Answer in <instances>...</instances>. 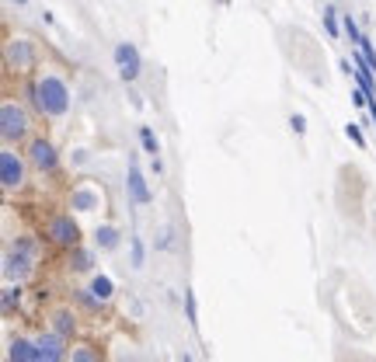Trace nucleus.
Returning <instances> with one entry per match:
<instances>
[{
    "label": "nucleus",
    "instance_id": "obj_1",
    "mask_svg": "<svg viewBox=\"0 0 376 362\" xmlns=\"http://www.w3.org/2000/svg\"><path fill=\"white\" fill-rule=\"evenodd\" d=\"M35 101H39V108L46 112V115H63L67 108H70V90L67 84L60 81V77H53V74H46L42 81H39V88H35Z\"/></svg>",
    "mask_w": 376,
    "mask_h": 362
},
{
    "label": "nucleus",
    "instance_id": "obj_2",
    "mask_svg": "<svg viewBox=\"0 0 376 362\" xmlns=\"http://www.w3.org/2000/svg\"><path fill=\"white\" fill-rule=\"evenodd\" d=\"M0 181H4V188H21L25 185V164L11 147L0 150Z\"/></svg>",
    "mask_w": 376,
    "mask_h": 362
},
{
    "label": "nucleus",
    "instance_id": "obj_3",
    "mask_svg": "<svg viewBox=\"0 0 376 362\" xmlns=\"http://www.w3.org/2000/svg\"><path fill=\"white\" fill-rule=\"evenodd\" d=\"M67 359V349H63V338L56 331H46L35 338V362H63Z\"/></svg>",
    "mask_w": 376,
    "mask_h": 362
},
{
    "label": "nucleus",
    "instance_id": "obj_4",
    "mask_svg": "<svg viewBox=\"0 0 376 362\" xmlns=\"http://www.w3.org/2000/svg\"><path fill=\"white\" fill-rule=\"evenodd\" d=\"M0 119H4V140H7V143H11V140H21V136L28 133V119H25V112H21L14 101H4Z\"/></svg>",
    "mask_w": 376,
    "mask_h": 362
},
{
    "label": "nucleus",
    "instance_id": "obj_5",
    "mask_svg": "<svg viewBox=\"0 0 376 362\" xmlns=\"http://www.w3.org/2000/svg\"><path fill=\"white\" fill-rule=\"evenodd\" d=\"M49 237H53V244H60V248H77L81 230H77L74 216H56V220L49 223Z\"/></svg>",
    "mask_w": 376,
    "mask_h": 362
},
{
    "label": "nucleus",
    "instance_id": "obj_6",
    "mask_svg": "<svg viewBox=\"0 0 376 362\" xmlns=\"http://www.w3.org/2000/svg\"><path fill=\"white\" fill-rule=\"evenodd\" d=\"M115 63H119L122 81H136L140 77V53H136L133 42H119L115 46Z\"/></svg>",
    "mask_w": 376,
    "mask_h": 362
},
{
    "label": "nucleus",
    "instance_id": "obj_7",
    "mask_svg": "<svg viewBox=\"0 0 376 362\" xmlns=\"http://www.w3.org/2000/svg\"><path fill=\"white\" fill-rule=\"evenodd\" d=\"M32 164H35L39 171H53V168L60 164V157H56V150H53L49 140H35V143H32Z\"/></svg>",
    "mask_w": 376,
    "mask_h": 362
},
{
    "label": "nucleus",
    "instance_id": "obj_8",
    "mask_svg": "<svg viewBox=\"0 0 376 362\" xmlns=\"http://www.w3.org/2000/svg\"><path fill=\"white\" fill-rule=\"evenodd\" d=\"M28 269H32V255H25V251H18V248L7 251V258H4V275H7V279H18V282H21V279L28 275Z\"/></svg>",
    "mask_w": 376,
    "mask_h": 362
},
{
    "label": "nucleus",
    "instance_id": "obj_9",
    "mask_svg": "<svg viewBox=\"0 0 376 362\" xmlns=\"http://www.w3.org/2000/svg\"><path fill=\"white\" fill-rule=\"evenodd\" d=\"M129 195H133V202H140V206H147L154 195H150V188H147V181L140 175V168H136V161H129Z\"/></svg>",
    "mask_w": 376,
    "mask_h": 362
},
{
    "label": "nucleus",
    "instance_id": "obj_10",
    "mask_svg": "<svg viewBox=\"0 0 376 362\" xmlns=\"http://www.w3.org/2000/svg\"><path fill=\"white\" fill-rule=\"evenodd\" d=\"M7 359L11 362H35V342H32V338H14L11 349H7Z\"/></svg>",
    "mask_w": 376,
    "mask_h": 362
},
{
    "label": "nucleus",
    "instance_id": "obj_11",
    "mask_svg": "<svg viewBox=\"0 0 376 362\" xmlns=\"http://www.w3.org/2000/svg\"><path fill=\"white\" fill-rule=\"evenodd\" d=\"M91 293L101 300V303H108V300L115 296V282H112L108 275H94L91 279Z\"/></svg>",
    "mask_w": 376,
    "mask_h": 362
},
{
    "label": "nucleus",
    "instance_id": "obj_12",
    "mask_svg": "<svg viewBox=\"0 0 376 362\" xmlns=\"http://www.w3.org/2000/svg\"><path fill=\"white\" fill-rule=\"evenodd\" d=\"M7 60H11V63H18V70L32 67V46H28V42H18V46H11V49H7Z\"/></svg>",
    "mask_w": 376,
    "mask_h": 362
},
{
    "label": "nucleus",
    "instance_id": "obj_13",
    "mask_svg": "<svg viewBox=\"0 0 376 362\" xmlns=\"http://www.w3.org/2000/svg\"><path fill=\"white\" fill-rule=\"evenodd\" d=\"M53 321H56L53 328H56V335H60V338H67V335L77 328V317H74L70 310H56V314H53Z\"/></svg>",
    "mask_w": 376,
    "mask_h": 362
},
{
    "label": "nucleus",
    "instance_id": "obj_14",
    "mask_svg": "<svg viewBox=\"0 0 376 362\" xmlns=\"http://www.w3.org/2000/svg\"><path fill=\"white\" fill-rule=\"evenodd\" d=\"M70 362H101V356H98V349H94V345H74Z\"/></svg>",
    "mask_w": 376,
    "mask_h": 362
},
{
    "label": "nucleus",
    "instance_id": "obj_15",
    "mask_svg": "<svg viewBox=\"0 0 376 362\" xmlns=\"http://www.w3.org/2000/svg\"><path fill=\"white\" fill-rule=\"evenodd\" d=\"M115 244H119V230H115V227H101V230H98V248L112 251Z\"/></svg>",
    "mask_w": 376,
    "mask_h": 362
},
{
    "label": "nucleus",
    "instance_id": "obj_16",
    "mask_svg": "<svg viewBox=\"0 0 376 362\" xmlns=\"http://www.w3.org/2000/svg\"><path fill=\"white\" fill-rule=\"evenodd\" d=\"M91 265H94V255L84 251V248H77L74 251V272H91Z\"/></svg>",
    "mask_w": 376,
    "mask_h": 362
},
{
    "label": "nucleus",
    "instance_id": "obj_17",
    "mask_svg": "<svg viewBox=\"0 0 376 362\" xmlns=\"http://www.w3.org/2000/svg\"><path fill=\"white\" fill-rule=\"evenodd\" d=\"M94 206H98V199H94V192H84V188H81V192L74 195V209H84V213H91Z\"/></svg>",
    "mask_w": 376,
    "mask_h": 362
},
{
    "label": "nucleus",
    "instance_id": "obj_18",
    "mask_svg": "<svg viewBox=\"0 0 376 362\" xmlns=\"http://www.w3.org/2000/svg\"><path fill=\"white\" fill-rule=\"evenodd\" d=\"M140 140H143V150H147L150 157H157V136H154V129H150V126H143V129H140Z\"/></svg>",
    "mask_w": 376,
    "mask_h": 362
},
{
    "label": "nucleus",
    "instance_id": "obj_19",
    "mask_svg": "<svg viewBox=\"0 0 376 362\" xmlns=\"http://www.w3.org/2000/svg\"><path fill=\"white\" fill-rule=\"evenodd\" d=\"M185 310H188V324L195 328V324H199V303H195V293H192V289H185Z\"/></svg>",
    "mask_w": 376,
    "mask_h": 362
},
{
    "label": "nucleus",
    "instance_id": "obj_20",
    "mask_svg": "<svg viewBox=\"0 0 376 362\" xmlns=\"http://www.w3.org/2000/svg\"><path fill=\"white\" fill-rule=\"evenodd\" d=\"M345 136H349V140H352L359 150H366V136H363V129H359L356 122H349V126H345Z\"/></svg>",
    "mask_w": 376,
    "mask_h": 362
},
{
    "label": "nucleus",
    "instance_id": "obj_21",
    "mask_svg": "<svg viewBox=\"0 0 376 362\" xmlns=\"http://www.w3.org/2000/svg\"><path fill=\"white\" fill-rule=\"evenodd\" d=\"M324 28L338 39V11H335V7H324Z\"/></svg>",
    "mask_w": 376,
    "mask_h": 362
},
{
    "label": "nucleus",
    "instance_id": "obj_22",
    "mask_svg": "<svg viewBox=\"0 0 376 362\" xmlns=\"http://www.w3.org/2000/svg\"><path fill=\"white\" fill-rule=\"evenodd\" d=\"M345 35H349L356 46L363 42V32H359V25H356V18H352V14H345Z\"/></svg>",
    "mask_w": 376,
    "mask_h": 362
},
{
    "label": "nucleus",
    "instance_id": "obj_23",
    "mask_svg": "<svg viewBox=\"0 0 376 362\" xmlns=\"http://www.w3.org/2000/svg\"><path fill=\"white\" fill-rule=\"evenodd\" d=\"M359 53L366 56V63L373 67V74H376V49H373V42H370L366 35H363V42H359Z\"/></svg>",
    "mask_w": 376,
    "mask_h": 362
},
{
    "label": "nucleus",
    "instance_id": "obj_24",
    "mask_svg": "<svg viewBox=\"0 0 376 362\" xmlns=\"http://www.w3.org/2000/svg\"><path fill=\"white\" fill-rule=\"evenodd\" d=\"M289 129H293L296 136H303V133H307V122H303V115H289Z\"/></svg>",
    "mask_w": 376,
    "mask_h": 362
},
{
    "label": "nucleus",
    "instance_id": "obj_25",
    "mask_svg": "<svg viewBox=\"0 0 376 362\" xmlns=\"http://www.w3.org/2000/svg\"><path fill=\"white\" fill-rule=\"evenodd\" d=\"M14 300H21V289H4V310H14Z\"/></svg>",
    "mask_w": 376,
    "mask_h": 362
},
{
    "label": "nucleus",
    "instance_id": "obj_26",
    "mask_svg": "<svg viewBox=\"0 0 376 362\" xmlns=\"http://www.w3.org/2000/svg\"><path fill=\"white\" fill-rule=\"evenodd\" d=\"M133 265L136 269L143 265V241H136V237H133Z\"/></svg>",
    "mask_w": 376,
    "mask_h": 362
}]
</instances>
